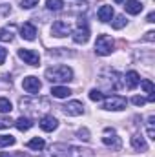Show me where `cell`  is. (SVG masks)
Instances as JSON below:
<instances>
[{"instance_id":"d6a6232c","label":"cell","mask_w":155,"mask_h":157,"mask_svg":"<svg viewBox=\"0 0 155 157\" xmlns=\"http://www.w3.org/2000/svg\"><path fill=\"white\" fill-rule=\"evenodd\" d=\"M11 124H13V121L9 117H0V130H2V128H9Z\"/></svg>"},{"instance_id":"8d00e7d4","label":"cell","mask_w":155,"mask_h":157,"mask_svg":"<svg viewBox=\"0 0 155 157\" xmlns=\"http://www.w3.org/2000/svg\"><path fill=\"white\" fill-rule=\"evenodd\" d=\"M0 157H15V155H9L7 152H2V154H0Z\"/></svg>"},{"instance_id":"d590c367","label":"cell","mask_w":155,"mask_h":157,"mask_svg":"<svg viewBox=\"0 0 155 157\" xmlns=\"http://www.w3.org/2000/svg\"><path fill=\"white\" fill-rule=\"evenodd\" d=\"M146 20H148L150 24H153V22H155V13H153V11H152V13L148 15V18H146Z\"/></svg>"},{"instance_id":"ffe728a7","label":"cell","mask_w":155,"mask_h":157,"mask_svg":"<svg viewBox=\"0 0 155 157\" xmlns=\"http://www.w3.org/2000/svg\"><path fill=\"white\" fill-rule=\"evenodd\" d=\"M131 146L135 148V150H142V152H146L148 150V144H146V141H144V137L142 135H133L131 137Z\"/></svg>"},{"instance_id":"83f0119b","label":"cell","mask_w":155,"mask_h":157,"mask_svg":"<svg viewBox=\"0 0 155 157\" xmlns=\"http://www.w3.org/2000/svg\"><path fill=\"white\" fill-rule=\"evenodd\" d=\"M153 122H155V117L153 115H150L148 117V137L155 141V128H153Z\"/></svg>"},{"instance_id":"cb8c5ba5","label":"cell","mask_w":155,"mask_h":157,"mask_svg":"<svg viewBox=\"0 0 155 157\" xmlns=\"http://www.w3.org/2000/svg\"><path fill=\"white\" fill-rule=\"evenodd\" d=\"M0 40L2 42H11L13 40V29L11 28H2L0 29Z\"/></svg>"},{"instance_id":"ba28073f","label":"cell","mask_w":155,"mask_h":157,"mask_svg":"<svg viewBox=\"0 0 155 157\" xmlns=\"http://www.w3.org/2000/svg\"><path fill=\"white\" fill-rule=\"evenodd\" d=\"M70 31H71V26L66 20H55L53 26H51V35L53 37H59V39L70 35Z\"/></svg>"},{"instance_id":"30bf717a","label":"cell","mask_w":155,"mask_h":157,"mask_svg":"<svg viewBox=\"0 0 155 157\" xmlns=\"http://www.w3.org/2000/svg\"><path fill=\"white\" fill-rule=\"evenodd\" d=\"M22 88L28 91V93H31V95H37L40 91V88H42V84H40V80L37 77H33V75H29V77H26L22 80Z\"/></svg>"},{"instance_id":"e0dca14e","label":"cell","mask_w":155,"mask_h":157,"mask_svg":"<svg viewBox=\"0 0 155 157\" xmlns=\"http://www.w3.org/2000/svg\"><path fill=\"white\" fill-rule=\"evenodd\" d=\"M64 157H89V150H82L78 146H66V155Z\"/></svg>"},{"instance_id":"4316f807","label":"cell","mask_w":155,"mask_h":157,"mask_svg":"<svg viewBox=\"0 0 155 157\" xmlns=\"http://www.w3.org/2000/svg\"><path fill=\"white\" fill-rule=\"evenodd\" d=\"M112 26H113V29H122V28L126 26V18H124V15L115 17V20L112 22Z\"/></svg>"},{"instance_id":"6da1fadb","label":"cell","mask_w":155,"mask_h":157,"mask_svg":"<svg viewBox=\"0 0 155 157\" xmlns=\"http://www.w3.org/2000/svg\"><path fill=\"white\" fill-rule=\"evenodd\" d=\"M46 78L51 82H70L73 80V70L68 66H53L46 70Z\"/></svg>"},{"instance_id":"9c48e42d","label":"cell","mask_w":155,"mask_h":157,"mask_svg":"<svg viewBox=\"0 0 155 157\" xmlns=\"http://www.w3.org/2000/svg\"><path fill=\"white\" fill-rule=\"evenodd\" d=\"M62 110H64V113L70 115V117H78V115L84 113V104H82L80 101H70L66 106H62Z\"/></svg>"},{"instance_id":"5b68a950","label":"cell","mask_w":155,"mask_h":157,"mask_svg":"<svg viewBox=\"0 0 155 157\" xmlns=\"http://www.w3.org/2000/svg\"><path fill=\"white\" fill-rule=\"evenodd\" d=\"M73 40L77 44H86L89 40V28H88V22L86 18H78L77 29L73 31Z\"/></svg>"},{"instance_id":"d6986e66","label":"cell","mask_w":155,"mask_h":157,"mask_svg":"<svg viewBox=\"0 0 155 157\" xmlns=\"http://www.w3.org/2000/svg\"><path fill=\"white\" fill-rule=\"evenodd\" d=\"M141 86H142V90L148 93V102H153L155 101V88H153V82L152 80H148V78H144L142 82H141Z\"/></svg>"},{"instance_id":"d4e9b609","label":"cell","mask_w":155,"mask_h":157,"mask_svg":"<svg viewBox=\"0 0 155 157\" xmlns=\"http://www.w3.org/2000/svg\"><path fill=\"white\" fill-rule=\"evenodd\" d=\"M11 110H13V106H11L9 99H6V97H0V113H9Z\"/></svg>"},{"instance_id":"1f68e13d","label":"cell","mask_w":155,"mask_h":157,"mask_svg":"<svg viewBox=\"0 0 155 157\" xmlns=\"http://www.w3.org/2000/svg\"><path fill=\"white\" fill-rule=\"evenodd\" d=\"M131 102H133V104H135V106H144V104H146V102H148V101H146V99H144V97H139V95H135V97H133V99H131Z\"/></svg>"},{"instance_id":"e575fe53","label":"cell","mask_w":155,"mask_h":157,"mask_svg":"<svg viewBox=\"0 0 155 157\" xmlns=\"http://www.w3.org/2000/svg\"><path fill=\"white\" fill-rule=\"evenodd\" d=\"M153 35H155L153 31H148V33H146V37H144V40H150V42H152V40H153V39H155Z\"/></svg>"},{"instance_id":"7c38bea8","label":"cell","mask_w":155,"mask_h":157,"mask_svg":"<svg viewBox=\"0 0 155 157\" xmlns=\"http://www.w3.org/2000/svg\"><path fill=\"white\" fill-rule=\"evenodd\" d=\"M39 124L44 132H53V130H57L59 121H57V117H53V115H44V117L40 119Z\"/></svg>"},{"instance_id":"2e32d148","label":"cell","mask_w":155,"mask_h":157,"mask_svg":"<svg viewBox=\"0 0 155 157\" xmlns=\"http://www.w3.org/2000/svg\"><path fill=\"white\" fill-rule=\"evenodd\" d=\"M97 17L100 22H110L113 18V7L112 6H102L99 11H97Z\"/></svg>"},{"instance_id":"5bb4252c","label":"cell","mask_w":155,"mask_h":157,"mask_svg":"<svg viewBox=\"0 0 155 157\" xmlns=\"http://www.w3.org/2000/svg\"><path fill=\"white\" fill-rule=\"evenodd\" d=\"M124 84H126L128 90H135V88L141 84V77H139V73H137V71H128L126 77H124Z\"/></svg>"},{"instance_id":"7402d4cb","label":"cell","mask_w":155,"mask_h":157,"mask_svg":"<svg viewBox=\"0 0 155 157\" xmlns=\"http://www.w3.org/2000/svg\"><path fill=\"white\" fill-rule=\"evenodd\" d=\"M44 146H46V143H44V139H40V137H33V139L28 143V148H29V150H37V152L44 150Z\"/></svg>"},{"instance_id":"4dcf8cb0","label":"cell","mask_w":155,"mask_h":157,"mask_svg":"<svg viewBox=\"0 0 155 157\" xmlns=\"http://www.w3.org/2000/svg\"><path fill=\"white\" fill-rule=\"evenodd\" d=\"M20 4H22V9H31L39 4V0H22Z\"/></svg>"},{"instance_id":"f1b7e54d","label":"cell","mask_w":155,"mask_h":157,"mask_svg":"<svg viewBox=\"0 0 155 157\" xmlns=\"http://www.w3.org/2000/svg\"><path fill=\"white\" fill-rule=\"evenodd\" d=\"M77 137L80 141H86V143H88V141H89V130H88V128H80L77 132Z\"/></svg>"},{"instance_id":"484cf974","label":"cell","mask_w":155,"mask_h":157,"mask_svg":"<svg viewBox=\"0 0 155 157\" xmlns=\"http://www.w3.org/2000/svg\"><path fill=\"white\" fill-rule=\"evenodd\" d=\"M17 141H15V137L13 135H0V148H4V146H13Z\"/></svg>"},{"instance_id":"8992f818","label":"cell","mask_w":155,"mask_h":157,"mask_svg":"<svg viewBox=\"0 0 155 157\" xmlns=\"http://www.w3.org/2000/svg\"><path fill=\"white\" fill-rule=\"evenodd\" d=\"M102 143L112 148V150H120L122 143H120V137L117 135V132L113 128H104V135H102Z\"/></svg>"},{"instance_id":"836d02e7","label":"cell","mask_w":155,"mask_h":157,"mask_svg":"<svg viewBox=\"0 0 155 157\" xmlns=\"http://www.w3.org/2000/svg\"><path fill=\"white\" fill-rule=\"evenodd\" d=\"M6 59H7V49H4V48L0 46V64H4Z\"/></svg>"},{"instance_id":"603a6c76","label":"cell","mask_w":155,"mask_h":157,"mask_svg":"<svg viewBox=\"0 0 155 157\" xmlns=\"http://www.w3.org/2000/svg\"><path fill=\"white\" fill-rule=\"evenodd\" d=\"M46 6H47V9H51V11H60V9L64 7V0H47Z\"/></svg>"},{"instance_id":"52a82bcc","label":"cell","mask_w":155,"mask_h":157,"mask_svg":"<svg viewBox=\"0 0 155 157\" xmlns=\"http://www.w3.org/2000/svg\"><path fill=\"white\" fill-rule=\"evenodd\" d=\"M102 108L104 110H108V112H119V110H124L126 108V99L124 97H120V95H112V97H108L106 101H104V104H102Z\"/></svg>"},{"instance_id":"9a60e30c","label":"cell","mask_w":155,"mask_h":157,"mask_svg":"<svg viewBox=\"0 0 155 157\" xmlns=\"http://www.w3.org/2000/svg\"><path fill=\"white\" fill-rule=\"evenodd\" d=\"M124 9L130 15H139L142 11V4L137 2V0H124Z\"/></svg>"},{"instance_id":"7a4b0ae2","label":"cell","mask_w":155,"mask_h":157,"mask_svg":"<svg viewBox=\"0 0 155 157\" xmlns=\"http://www.w3.org/2000/svg\"><path fill=\"white\" fill-rule=\"evenodd\" d=\"M113 48H115V42H113L112 37H108V35H99L97 37V42H95V53L97 55H100V57L112 55Z\"/></svg>"},{"instance_id":"4fadbf2b","label":"cell","mask_w":155,"mask_h":157,"mask_svg":"<svg viewBox=\"0 0 155 157\" xmlns=\"http://www.w3.org/2000/svg\"><path fill=\"white\" fill-rule=\"evenodd\" d=\"M20 35H22V39H26V40H35V37H37V28L31 22H24L22 28H20Z\"/></svg>"},{"instance_id":"44dd1931","label":"cell","mask_w":155,"mask_h":157,"mask_svg":"<svg viewBox=\"0 0 155 157\" xmlns=\"http://www.w3.org/2000/svg\"><path fill=\"white\" fill-rule=\"evenodd\" d=\"M15 126L20 130V132H28L31 126H33V121L29 117H18L17 121H15Z\"/></svg>"},{"instance_id":"8fae6325","label":"cell","mask_w":155,"mask_h":157,"mask_svg":"<svg viewBox=\"0 0 155 157\" xmlns=\"http://www.w3.org/2000/svg\"><path fill=\"white\" fill-rule=\"evenodd\" d=\"M18 57H20L26 64H29V66H39V62H40L39 53L33 51V49H18Z\"/></svg>"},{"instance_id":"ac0fdd59","label":"cell","mask_w":155,"mask_h":157,"mask_svg":"<svg viewBox=\"0 0 155 157\" xmlns=\"http://www.w3.org/2000/svg\"><path fill=\"white\" fill-rule=\"evenodd\" d=\"M51 95H53L55 99H66V97L71 95V90L66 88V86H53V88H51Z\"/></svg>"},{"instance_id":"277c9868","label":"cell","mask_w":155,"mask_h":157,"mask_svg":"<svg viewBox=\"0 0 155 157\" xmlns=\"http://www.w3.org/2000/svg\"><path fill=\"white\" fill-rule=\"evenodd\" d=\"M100 82H102L104 90H108V91H117L120 88V77L117 71H112V70H106L100 75Z\"/></svg>"},{"instance_id":"f546056e","label":"cell","mask_w":155,"mask_h":157,"mask_svg":"<svg viewBox=\"0 0 155 157\" xmlns=\"http://www.w3.org/2000/svg\"><path fill=\"white\" fill-rule=\"evenodd\" d=\"M89 99L95 101V102H99V101L104 99V95H102V91H99V90H91V91H89Z\"/></svg>"},{"instance_id":"3957f363","label":"cell","mask_w":155,"mask_h":157,"mask_svg":"<svg viewBox=\"0 0 155 157\" xmlns=\"http://www.w3.org/2000/svg\"><path fill=\"white\" fill-rule=\"evenodd\" d=\"M20 108L39 113V112H44L49 108V101L47 99H37V97L35 99H20Z\"/></svg>"}]
</instances>
